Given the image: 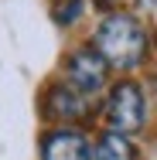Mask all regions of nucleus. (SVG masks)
I'll list each match as a JSON object with an SVG mask.
<instances>
[{
    "instance_id": "3",
    "label": "nucleus",
    "mask_w": 157,
    "mask_h": 160,
    "mask_svg": "<svg viewBox=\"0 0 157 160\" xmlns=\"http://www.w3.org/2000/svg\"><path fill=\"white\" fill-rule=\"evenodd\" d=\"M68 82L79 96H92L102 89L106 82V62L96 55V51H75L72 65H68Z\"/></svg>"
},
{
    "instance_id": "4",
    "label": "nucleus",
    "mask_w": 157,
    "mask_h": 160,
    "mask_svg": "<svg viewBox=\"0 0 157 160\" xmlns=\"http://www.w3.org/2000/svg\"><path fill=\"white\" fill-rule=\"evenodd\" d=\"M44 160H89V143L82 133H72V129L51 133L44 140Z\"/></svg>"
},
{
    "instance_id": "1",
    "label": "nucleus",
    "mask_w": 157,
    "mask_h": 160,
    "mask_svg": "<svg viewBox=\"0 0 157 160\" xmlns=\"http://www.w3.org/2000/svg\"><path fill=\"white\" fill-rule=\"evenodd\" d=\"M96 48H99V58L106 65L133 68V65L144 58L147 38H144V28H140L130 14H113V17H106V21L99 24Z\"/></svg>"
},
{
    "instance_id": "2",
    "label": "nucleus",
    "mask_w": 157,
    "mask_h": 160,
    "mask_svg": "<svg viewBox=\"0 0 157 160\" xmlns=\"http://www.w3.org/2000/svg\"><path fill=\"white\" fill-rule=\"evenodd\" d=\"M106 119L116 133H130V129L144 126V92L133 82H120L113 89V96L106 102Z\"/></svg>"
},
{
    "instance_id": "5",
    "label": "nucleus",
    "mask_w": 157,
    "mask_h": 160,
    "mask_svg": "<svg viewBox=\"0 0 157 160\" xmlns=\"http://www.w3.org/2000/svg\"><path fill=\"white\" fill-rule=\"evenodd\" d=\"M96 160H133V143L123 133H106L96 147Z\"/></svg>"
}]
</instances>
